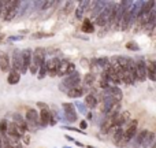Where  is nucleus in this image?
<instances>
[{
  "mask_svg": "<svg viewBox=\"0 0 156 148\" xmlns=\"http://www.w3.org/2000/svg\"><path fill=\"white\" fill-rule=\"evenodd\" d=\"M3 8H4V2H0V12H2Z\"/></svg>",
  "mask_w": 156,
  "mask_h": 148,
  "instance_id": "nucleus-29",
  "label": "nucleus"
},
{
  "mask_svg": "<svg viewBox=\"0 0 156 148\" xmlns=\"http://www.w3.org/2000/svg\"><path fill=\"white\" fill-rule=\"evenodd\" d=\"M6 133H8L10 136L11 137H14V139H19V137H21V132L18 130L17 129V126H15L14 124H11V125H8V126H7V132Z\"/></svg>",
  "mask_w": 156,
  "mask_h": 148,
  "instance_id": "nucleus-17",
  "label": "nucleus"
},
{
  "mask_svg": "<svg viewBox=\"0 0 156 148\" xmlns=\"http://www.w3.org/2000/svg\"><path fill=\"white\" fill-rule=\"evenodd\" d=\"M19 78H21V76H19V73L15 70H11L10 71V76H8V84H11V85H14V84H18L19 82Z\"/></svg>",
  "mask_w": 156,
  "mask_h": 148,
  "instance_id": "nucleus-19",
  "label": "nucleus"
},
{
  "mask_svg": "<svg viewBox=\"0 0 156 148\" xmlns=\"http://www.w3.org/2000/svg\"><path fill=\"white\" fill-rule=\"evenodd\" d=\"M10 69H11V65H10L8 55L2 52L0 53V70L2 71H10Z\"/></svg>",
  "mask_w": 156,
  "mask_h": 148,
  "instance_id": "nucleus-14",
  "label": "nucleus"
},
{
  "mask_svg": "<svg viewBox=\"0 0 156 148\" xmlns=\"http://www.w3.org/2000/svg\"><path fill=\"white\" fill-rule=\"evenodd\" d=\"M82 95H84L82 86H74V88L67 91V96H70V98H81Z\"/></svg>",
  "mask_w": 156,
  "mask_h": 148,
  "instance_id": "nucleus-15",
  "label": "nucleus"
},
{
  "mask_svg": "<svg viewBox=\"0 0 156 148\" xmlns=\"http://www.w3.org/2000/svg\"><path fill=\"white\" fill-rule=\"evenodd\" d=\"M59 63L60 60L58 58H52L49 59L47 63H45V67H47V71L49 73L51 77H55L56 73H58V67H59Z\"/></svg>",
  "mask_w": 156,
  "mask_h": 148,
  "instance_id": "nucleus-9",
  "label": "nucleus"
},
{
  "mask_svg": "<svg viewBox=\"0 0 156 148\" xmlns=\"http://www.w3.org/2000/svg\"><path fill=\"white\" fill-rule=\"evenodd\" d=\"M134 69H135V77L138 81H145L147 78V63L144 60H137L134 63Z\"/></svg>",
  "mask_w": 156,
  "mask_h": 148,
  "instance_id": "nucleus-6",
  "label": "nucleus"
},
{
  "mask_svg": "<svg viewBox=\"0 0 156 148\" xmlns=\"http://www.w3.org/2000/svg\"><path fill=\"white\" fill-rule=\"evenodd\" d=\"M22 56V67H21V73H26L29 70L30 62H32V50H25L21 53Z\"/></svg>",
  "mask_w": 156,
  "mask_h": 148,
  "instance_id": "nucleus-8",
  "label": "nucleus"
},
{
  "mask_svg": "<svg viewBox=\"0 0 156 148\" xmlns=\"http://www.w3.org/2000/svg\"><path fill=\"white\" fill-rule=\"evenodd\" d=\"M78 82H80V74L75 73V71H73V73L68 74L67 77L63 80L60 89H62L63 86H67V91H68V89L74 88V86H78ZM67 91H66V92H67Z\"/></svg>",
  "mask_w": 156,
  "mask_h": 148,
  "instance_id": "nucleus-5",
  "label": "nucleus"
},
{
  "mask_svg": "<svg viewBox=\"0 0 156 148\" xmlns=\"http://www.w3.org/2000/svg\"><path fill=\"white\" fill-rule=\"evenodd\" d=\"M137 125H138V122L135 121V119H132V121L127 124L126 129L123 130V137H122V141H121V144H119V147H125V145H127V143L134 137L135 132H137Z\"/></svg>",
  "mask_w": 156,
  "mask_h": 148,
  "instance_id": "nucleus-3",
  "label": "nucleus"
},
{
  "mask_svg": "<svg viewBox=\"0 0 156 148\" xmlns=\"http://www.w3.org/2000/svg\"><path fill=\"white\" fill-rule=\"evenodd\" d=\"M14 125L17 126V129L21 132V133H25V132L27 130L26 122H25V119L22 118L19 114H14Z\"/></svg>",
  "mask_w": 156,
  "mask_h": 148,
  "instance_id": "nucleus-12",
  "label": "nucleus"
},
{
  "mask_svg": "<svg viewBox=\"0 0 156 148\" xmlns=\"http://www.w3.org/2000/svg\"><path fill=\"white\" fill-rule=\"evenodd\" d=\"M21 6V2H4V11L2 12L3 19L6 22H10L14 19V17L17 15L18 7Z\"/></svg>",
  "mask_w": 156,
  "mask_h": 148,
  "instance_id": "nucleus-2",
  "label": "nucleus"
},
{
  "mask_svg": "<svg viewBox=\"0 0 156 148\" xmlns=\"http://www.w3.org/2000/svg\"><path fill=\"white\" fill-rule=\"evenodd\" d=\"M45 73H47V67H45V62H44L41 66H40V69H38V77L44 78L45 77Z\"/></svg>",
  "mask_w": 156,
  "mask_h": 148,
  "instance_id": "nucleus-26",
  "label": "nucleus"
},
{
  "mask_svg": "<svg viewBox=\"0 0 156 148\" xmlns=\"http://www.w3.org/2000/svg\"><path fill=\"white\" fill-rule=\"evenodd\" d=\"M137 143L144 148L151 147V145L155 144V133L151 132V130L144 129V130H141L140 132V134L137 136Z\"/></svg>",
  "mask_w": 156,
  "mask_h": 148,
  "instance_id": "nucleus-4",
  "label": "nucleus"
},
{
  "mask_svg": "<svg viewBox=\"0 0 156 148\" xmlns=\"http://www.w3.org/2000/svg\"><path fill=\"white\" fill-rule=\"evenodd\" d=\"M115 117L116 115H107L104 118L103 124H101V132L103 133H108L112 130V127H115Z\"/></svg>",
  "mask_w": 156,
  "mask_h": 148,
  "instance_id": "nucleus-10",
  "label": "nucleus"
},
{
  "mask_svg": "<svg viewBox=\"0 0 156 148\" xmlns=\"http://www.w3.org/2000/svg\"><path fill=\"white\" fill-rule=\"evenodd\" d=\"M51 36H52V33H34L33 37L34 39H40V37H51Z\"/></svg>",
  "mask_w": 156,
  "mask_h": 148,
  "instance_id": "nucleus-28",
  "label": "nucleus"
},
{
  "mask_svg": "<svg viewBox=\"0 0 156 148\" xmlns=\"http://www.w3.org/2000/svg\"><path fill=\"white\" fill-rule=\"evenodd\" d=\"M81 127H82V129H85V127H86V122L85 121L81 122Z\"/></svg>",
  "mask_w": 156,
  "mask_h": 148,
  "instance_id": "nucleus-30",
  "label": "nucleus"
},
{
  "mask_svg": "<svg viewBox=\"0 0 156 148\" xmlns=\"http://www.w3.org/2000/svg\"><path fill=\"white\" fill-rule=\"evenodd\" d=\"M85 101H86V104H88L91 108H94V107L97 106V98L94 95H91V93H89V95L85 98Z\"/></svg>",
  "mask_w": 156,
  "mask_h": 148,
  "instance_id": "nucleus-22",
  "label": "nucleus"
},
{
  "mask_svg": "<svg viewBox=\"0 0 156 148\" xmlns=\"http://www.w3.org/2000/svg\"><path fill=\"white\" fill-rule=\"evenodd\" d=\"M93 81H94V76L93 74H86L85 76V85L86 86H89V85H92V84H93Z\"/></svg>",
  "mask_w": 156,
  "mask_h": 148,
  "instance_id": "nucleus-25",
  "label": "nucleus"
},
{
  "mask_svg": "<svg viewBox=\"0 0 156 148\" xmlns=\"http://www.w3.org/2000/svg\"><path fill=\"white\" fill-rule=\"evenodd\" d=\"M40 121H41L43 126H45V125H48L51 122V114H49V111H48V108L41 111V114H40Z\"/></svg>",
  "mask_w": 156,
  "mask_h": 148,
  "instance_id": "nucleus-18",
  "label": "nucleus"
},
{
  "mask_svg": "<svg viewBox=\"0 0 156 148\" xmlns=\"http://www.w3.org/2000/svg\"><path fill=\"white\" fill-rule=\"evenodd\" d=\"M7 126H8V122L6 121V119H3V121L0 122V133L3 134H6V132H7Z\"/></svg>",
  "mask_w": 156,
  "mask_h": 148,
  "instance_id": "nucleus-24",
  "label": "nucleus"
},
{
  "mask_svg": "<svg viewBox=\"0 0 156 148\" xmlns=\"http://www.w3.org/2000/svg\"><path fill=\"white\" fill-rule=\"evenodd\" d=\"M74 71V65L71 62H67V60H63V62L59 63V67H58V73L56 76H67V74L73 73Z\"/></svg>",
  "mask_w": 156,
  "mask_h": 148,
  "instance_id": "nucleus-7",
  "label": "nucleus"
},
{
  "mask_svg": "<svg viewBox=\"0 0 156 148\" xmlns=\"http://www.w3.org/2000/svg\"><path fill=\"white\" fill-rule=\"evenodd\" d=\"M81 30L85 32V33H92V32H93V25L91 24L89 19H84L82 26H81Z\"/></svg>",
  "mask_w": 156,
  "mask_h": 148,
  "instance_id": "nucleus-23",
  "label": "nucleus"
},
{
  "mask_svg": "<svg viewBox=\"0 0 156 148\" xmlns=\"http://www.w3.org/2000/svg\"><path fill=\"white\" fill-rule=\"evenodd\" d=\"M147 76L151 78L152 81H155L156 80V77H155V62H149L147 65Z\"/></svg>",
  "mask_w": 156,
  "mask_h": 148,
  "instance_id": "nucleus-20",
  "label": "nucleus"
},
{
  "mask_svg": "<svg viewBox=\"0 0 156 148\" xmlns=\"http://www.w3.org/2000/svg\"><path fill=\"white\" fill-rule=\"evenodd\" d=\"M129 50H132V51H138L140 50V47L135 43H133V41H130V43H127V45H126Z\"/></svg>",
  "mask_w": 156,
  "mask_h": 148,
  "instance_id": "nucleus-27",
  "label": "nucleus"
},
{
  "mask_svg": "<svg viewBox=\"0 0 156 148\" xmlns=\"http://www.w3.org/2000/svg\"><path fill=\"white\" fill-rule=\"evenodd\" d=\"M63 108H65V113H66V118H67V121L75 122L77 121V113H75V110H74L73 104L65 103V104H63Z\"/></svg>",
  "mask_w": 156,
  "mask_h": 148,
  "instance_id": "nucleus-11",
  "label": "nucleus"
},
{
  "mask_svg": "<svg viewBox=\"0 0 156 148\" xmlns=\"http://www.w3.org/2000/svg\"><path fill=\"white\" fill-rule=\"evenodd\" d=\"M26 119L29 122H32V124L38 122V114H37V111H36L34 108H29L26 111Z\"/></svg>",
  "mask_w": 156,
  "mask_h": 148,
  "instance_id": "nucleus-16",
  "label": "nucleus"
},
{
  "mask_svg": "<svg viewBox=\"0 0 156 148\" xmlns=\"http://www.w3.org/2000/svg\"><path fill=\"white\" fill-rule=\"evenodd\" d=\"M45 62V50L44 48H36V51L32 53V62H30L29 70L32 74H36L40 69V66Z\"/></svg>",
  "mask_w": 156,
  "mask_h": 148,
  "instance_id": "nucleus-1",
  "label": "nucleus"
},
{
  "mask_svg": "<svg viewBox=\"0 0 156 148\" xmlns=\"http://www.w3.org/2000/svg\"><path fill=\"white\" fill-rule=\"evenodd\" d=\"M12 70L21 73V67H22V56L19 51H14V55H12Z\"/></svg>",
  "mask_w": 156,
  "mask_h": 148,
  "instance_id": "nucleus-13",
  "label": "nucleus"
},
{
  "mask_svg": "<svg viewBox=\"0 0 156 148\" xmlns=\"http://www.w3.org/2000/svg\"><path fill=\"white\" fill-rule=\"evenodd\" d=\"M122 137H123V129L116 127V130H114V143H115V144H116V145L121 144Z\"/></svg>",
  "mask_w": 156,
  "mask_h": 148,
  "instance_id": "nucleus-21",
  "label": "nucleus"
}]
</instances>
